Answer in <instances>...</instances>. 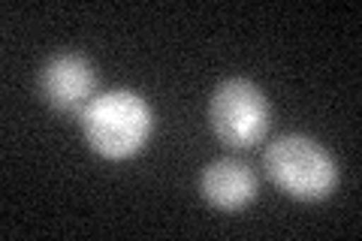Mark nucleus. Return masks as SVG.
I'll use <instances>...</instances> for the list:
<instances>
[{"label": "nucleus", "instance_id": "1", "mask_svg": "<svg viewBox=\"0 0 362 241\" xmlns=\"http://www.w3.org/2000/svg\"><path fill=\"white\" fill-rule=\"evenodd\" d=\"M88 145L100 157L127 160L139 154L154 133V114L133 90H106L88 102L78 114Z\"/></svg>", "mask_w": 362, "mask_h": 241}, {"label": "nucleus", "instance_id": "2", "mask_svg": "<svg viewBox=\"0 0 362 241\" xmlns=\"http://www.w3.org/2000/svg\"><path fill=\"white\" fill-rule=\"evenodd\" d=\"M266 172L275 184L293 199L320 202L338 184V166L320 142L302 133L278 136L266 148Z\"/></svg>", "mask_w": 362, "mask_h": 241}, {"label": "nucleus", "instance_id": "3", "mask_svg": "<svg viewBox=\"0 0 362 241\" xmlns=\"http://www.w3.org/2000/svg\"><path fill=\"white\" fill-rule=\"evenodd\" d=\"M214 136L230 148H254L269 130V100L247 78H226L214 88L209 102Z\"/></svg>", "mask_w": 362, "mask_h": 241}, {"label": "nucleus", "instance_id": "4", "mask_svg": "<svg viewBox=\"0 0 362 241\" xmlns=\"http://www.w3.org/2000/svg\"><path fill=\"white\" fill-rule=\"evenodd\" d=\"M97 73L85 54L61 52L45 61L40 70V94L54 112L82 114V109L94 100Z\"/></svg>", "mask_w": 362, "mask_h": 241}, {"label": "nucleus", "instance_id": "5", "mask_svg": "<svg viewBox=\"0 0 362 241\" xmlns=\"http://www.w3.org/2000/svg\"><path fill=\"white\" fill-rule=\"evenodd\" d=\"M199 193L221 211H242L257 199V175L242 160L221 157L202 169Z\"/></svg>", "mask_w": 362, "mask_h": 241}]
</instances>
